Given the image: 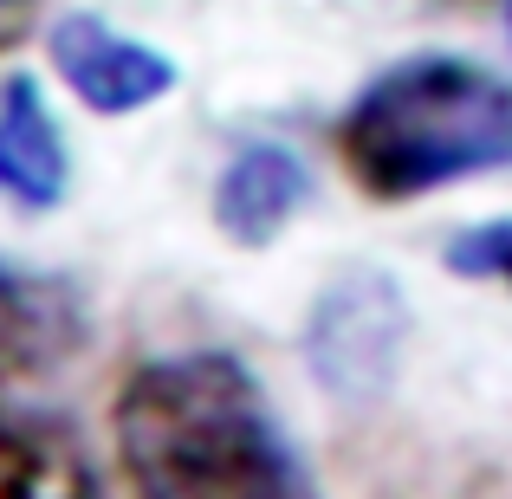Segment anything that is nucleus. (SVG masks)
I'll list each match as a JSON object with an SVG mask.
<instances>
[{"instance_id": "obj_1", "label": "nucleus", "mask_w": 512, "mask_h": 499, "mask_svg": "<svg viewBox=\"0 0 512 499\" xmlns=\"http://www.w3.org/2000/svg\"><path fill=\"white\" fill-rule=\"evenodd\" d=\"M117 461L143 493H299L305 474L292 461L279 415L266 409L260 383L227 350H182L130 370L117 389Z\"/></svg>"}, {"instance_id": "obj_6", "label": "nucleus", "mask_w": 512, "mask_h": 499, "mask_svg": "<svg viewBox=\"0 0 512 499\" xmlns=\"http://www.w3.org/2000/svg\"><path fill=\"white\" fill-rule=\"evenodd\" d=\"M305 201H312V169L279 137L234 143L221 175H214V227H221L234 247H266V240H279Z\"/></svg>"}, {"instance_id": "obj_7", "label": "nucleus", "mask_w": 512, "mask_h": 499, "mask_svg": "<svg viewBox=\"0 0 512 499\" xmlns=\"http://www.w3.org/2000/svg\"><path fill=\"white\" fill-rule=\"evenodd\" d=\"M65 188H72V143L46 111L39 78L13 72L0 85V195L46 214L65 201Z\"/></svg>"}, {"instance_id": "obj_9", "label": "nucleus", "mask_w": 512, "mask_h": 499, "mask_svg": "<svg viewBox=\"0 0 512 499\" xmlns=\"http://www.w3.org/2000/svg\"><path fill=\"white\" fill-rule=\"evenodd\" d=\"M441 260H448V273H461V279H500V286H512V214L461 227V234L441 247Z\"/></svg>"}, {"instance_id": "obj_5", "label": "nucleus", "mask_w": 512, "mask_h": 499, "mask_svg": "<svg viewBox=\"0 0 512 499\" xmlns=\"http://www.w3.org/2000/svg\"><path fill=\"white\" fill-rule=\"evenodd\" d=\"M91 318L72 279L0 260V389L46 383L85 350Z\"/></svg>"}, {"instance_id": "obj_2", "label": "nucleus", "mask_w": 512, "mask_h": 499, "mask_svg": "<svg viewBox=\"0 0 512 499\" xmlns=\"http://www.w3.org/2000/svg\"><path fill=\"white\" fill-rule=\"evenodd\" d=\"M338 156L376 201H415L512 169V85L454 52L396 59L338 117Z\"/></svg>"}, {"instance_id": "obj_4", "label": "nucleus", "mask_w": 512, "mask_h": 499, "mask_svg": "<svg viewBox=\"0 0 512 499\" xmlns=\"http://www.w3.org/2000/svg\"><path fill=\"white\" fill-rule=\"evenodd\" d=\"M46 59H52V72L65 78V91L98 117L150 111L156 98L175 91V78H182L169 52L104 26L98 13H59L52 33H46Z\"/></svg>"}, {"instance_id": "obj_11", "label": "nucleus", "mask_w": 512, "mask_h": 499, "mask_svg": "<svg viewBox=\"0 0 512 499\" xmlns=\"http://www.w3.org/2000/svg\"><path fill=\"white\" fill-rule=\"evenodd\" d=\"M506 7H512V0H506Z\"/></svg>"}, {"instance_id": "obj_8", "label": "nucleus", "mask_w": 512, "mask_h": 499, "mask_svg": "<svg viewBox=\"0 0 512 499\" xmlns=\"http://www.w3.org/2000/svg\"><path fill=\"white\" fill-rule=\"evenodd\" d=\"M52 487H85V474L59 467V454L39 448L33 428L0 415V493H52Z\"/></svg>"}, {"instance_id": "obj_3", "label": "nucleus", "mask_w": 512, "mask_h": 499, "mask_svg": "<svg viewBox=\"0 0 512 499\" xmlns=\"http://www.w3.org/2000/svg\"><path fill=\"white\" fill-rule=\"evenodd\" d=\"M402 350H409V299L389 273L357 266L338 273L312 299L305 318V370L318 376L331 402L344 409H370L396 389Z\"/></svg>"}, {"instance_id": "obj_10", "label": "nucleus", "mask_w": 512, "mask_h": 499, "mask_svg": "<svg viewBox=\"0 0 512 499\" xmlns=\"http://www.w3.org/2000/svg\"><path fill=\"white\" fill-rule=\"evenodd\" d=\"M0 7H7V0H0Z\"/></svg>"}]
</instances>
